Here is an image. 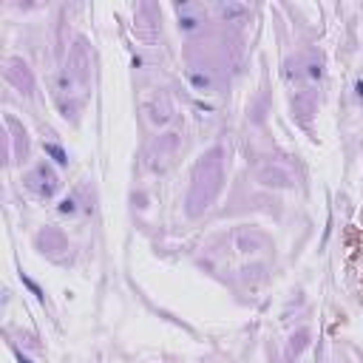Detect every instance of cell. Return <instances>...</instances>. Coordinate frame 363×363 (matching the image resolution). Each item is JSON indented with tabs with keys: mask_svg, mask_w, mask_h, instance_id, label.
I'll return each mask as SVG.
<instances>
[{
	"mask_svg": "<svg viewBox=\"0 0 363 363\" xmlns=\"http://www.w3.org/2000/svg\"><path fill=\"white\" fill-rule=\"evenodd\" d=\"M187 77H190V82H193V88L202 91V94H207V91L213 88V80L207 77V74H202V71H190Z\"/></svg>",
	"mask_w": 363,
	"mask_h": 363,
	"instance_id": "6da1fadb",
	"label": "cell"
},
{
	"mask_svg": "<svg viewBox=\"0 0 363 363\" xmlns=\"http://www.w3.org/2000/svg\"><path fill=\"white\" fill-rule=\"evenodd\" d=\"M45 153H48V156H54V162H57V165H68V153L62 151L60 145H51V142H48V145H45Z\"/></svg>",
	"mask_w": 363,
	"mask_h": 363,
	"instance_id": "7a4b0ae2",
	"label": "cell"
},
{
	"mask_svg": "<svg viewBox=\"0 0 363 363\" xmlns=\"http://www.w3.org/2000/svg\"><path fill=\"white\" fill-rule=\"evenodd\" d=\"M179 28H182V31H196V28H199V17H193V14L179 17Z\"/></svg>",
	"mask_w": 363,
	"mask_h": 363,
	"instance_id": "3957f363",
	"label": "cell"
},
{
	"mask_svg": "<svg viewBox=\"0 0 363 363\" xmlns=\"http://www.w3.org/2000/svg\"><path fill=\"white\" fill-rule=\"evenodd\" d=\"M57 210H60L62 216H65V213H68V216H74V213H77V202H74V196H68V199H62Z\"/></svg>",
	"mask_w": 363,
	"mask_h": 363,
	"instance_id": "277c9868",
	"label": "cell"
},
{
	"mask_svg": "<svg viewBox=\"0 0 363 363\" xmlns=\"http://www.w3.org/2000/svg\"><path fill=\"white\" fill-rule=\"evenodd\" d=\"M23 284H26V287H28V290H31V293H34V295H37V301H43V290H40V287H37V284H34V281H31V278H23Z\"/></svg>",
	"mask_w": 363,
	"mask_h": 363,
	"instance_id": "5b68a950",
	"label": "cell"
},
{
	"mask_svg": "<svg viewBox=\"0 0 363 363\" xmlns=\"http://www.w3.org/2000/svg\"><path fill=\"white\" fill-rule=\"evenodd\" d=\"M355 97L363 99V80H355Z\"/></svg>",
	"mask_w": 363,
	"mask_h": 363,
	"instance_id": "8992f818",
	"label": "cell"
},
{
	"mask_svg": "<svg viewBox=\"0 0 363 363\" xmlns=\"http://www.w3.org/2000/svg\"><path fill=\"white\" fill-rule=\"evenodd\" d=\"M20 363H31V361H28V358H23V355H20Z\"/></svg>",
	"mask_w": 363,
	"mask_h": 363,
	"instance_id": "52a82bcc",
	"label": "cell"
}]
</instances>
